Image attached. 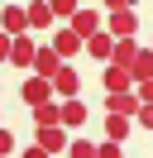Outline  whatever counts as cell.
I'll list each match as a JSON object with an SVG mask.
<instances>
[{"label": "cell", "instance_id": "6da1fadb", "mask_svg": "<svg viewBox=\"0 0 153 158\" xmlns=\"http://www.w3.org/2000/svg\"><path fill=\"white\" fill-rule=\"evenodd\" d=\"M34 144H43L48 153H67V148H72V129L67 125H38Z\"/></svg>", "mask_w": 153, "mask_h": 158}, {"label": "cell", "instance_id": "7a4b0ae2", "mask_svg": "<svg viewBox=\"0 0 153 158\" xmlns=\"http://www.w3.org/2000/svg\"><path fill=\"white\" fill-rule=\"evenodd\" d=\"M139 106H143L139 86L134 91H105V110H115V115H139Z\"/></svg>", "mask_w": 153, "mask_h": 158}, {"label": "cell", "instance_id": "3957f363", "mask_svg": "<svg viewBox=\"0 0 153 158\" xmlns=\"http://www.w3.org/2000/svg\"><path fill=\"white\" fill-rule=\"evenodd\" d=\"M14 67H34V58H38V43L29 39V34H19V39H10V53H5Z\"/></svg>", "mask_w": 153, "mask_h": 158}, {"label": "cell", "instance_id": "277c9868", "mask_svg": "<svg viewBox=\"0 0 153 158\" xmlns=\"http://www.w3.org/2000/svg\"><path fill=\"white\" fill-rule=\"evenodd\" d=\"M53 48H57V53H62V58H67V62H72V58H76V53H81V48H86V39H81V34H76V29H72V24H62V29H57V34H53Z\"/></svg>", "mask_w": 153, "mask_h": 158}, {"label": "cell", "instance_id": "5b68a950", "mask_svg": "<svg viewBox=\"0 0 153 158\" xmlns=\"http://www.w3.org/2000/svg\"><path fill=\"white\" fill-rule=\"evenodd\" d=\"M139 81H134L129 67H120V62H105V91H134Z\"/></svg>", "mask_w": 153, "mask_h": 158}, {"label": "cell", "instance_id": "8992f818", "mask_svg": "<svg viewBox=\"0 0 153 158\" xmlns=\"http://www.w3.org/2000/svg\"><path fill=\"white\" fill-rule=\"evenodd\" d=\"M67 24H72V29L81 34V39H91V34H101V10H91V5H81V10H76V15H72Z\"/></svg>", "mask_w": 153, "mask_h": 158}, {"label": "cell", "instance_id": "52a82bcc", "mask_svg": "<svg viewBox=\"0 0 153 158\" xmlns=\"http://www.w3.org/2000/svg\"><path fill=\"white\" fill-rule=\"evenodd\" d=\"M105 29L115 34V39H134V29H139V15L134 10H110V24Z\"/></svg>", "mask_w": 153, "mask_h": 158}, {"label": "cell", "instance_id": "ba28073f", "mask_svg": "<svg viewBox=\"0 0 153 158\" xmlns=\"http://www.w3.org/2000/svg\"><path fill=\"white\" fill-rule=\"evenodd\" d=\"M115 43H120V39H115L110 29H101V34H91V39H86V53H91V58H101V62H110V58H115Z\"/></svg>", "mask_w": 153, "mask_h": 158}, {"label": "cell", "instance_id": "9c48e42d", "mask_svg": "<svg viewBox=\"0 0 153 158\" xmlns=\"http://www.w3.org/2000/svg\"><path fill=\"white\" fill-rule=\"evenodd\" d=\"M86 120H91V110L81 106V96H67V101H62V125H67V129H81Z\"/></svg>", "mask_w": 153, "mask_h": 158}, {"label": "cell", "instance_id": "30bf717a", "mask_svg": "<svg viewBox=\"0 0 153 158\" xmlns=\"http://www.w3.org/2000/svg\"><path fill=\"white\" fill-rule=\"evenodd\" d=\"M53 19H57L53 0H34V5H29V34H34V29H48Z\"/></svg>", "mask_w": 153, "mask_h": 158}, {"label": "cell", "instance_id": "8fae6325", "mask_svg": "<svg viewBox=\"0 0 153 158\" xmlns=\"http://www.w3.org/2000/svg\"><path fill=\"white\" fill-rule=\"evenodd\" d=\"M53 86H57V96H62V101L81 91V77H76V67H72V62H67V67H62V72L53 77Z\"/></svg>", "mask_w": 153, "mask_h": 158}, {"label": "cell", "instance_id": "7c38bea8", "mask_svg": "<svg viewBox=\"0 0 153 158\" xmlns=\"http://www.w3.org/2000/svg\"><path fill=\"white\" fill-rule=\"evenodd\" d=\"M5 34H14V39H19V34H29V10L10 5V10H5Z\"/></svg>", "mask_w": 153, "mask_h": 158}, {"label": "cell", "instance_id": "4fadbf2b", "mask_svg": "<svg viewBox=\"0 0 153 158\" xmlns=\"http://www.w3.org/2000/svg\"><path fill=\"white\" fill-rule=\"evenodd\" d=\"M139 53H143V48H139L134 39H120V43H115V58H110V62H120V67H134V58H139Z\"/></svg>", "mask_w": 153, "mask_h": 158}, {"label": "cell", "instance_id": "5bb4252c", "mask_svg": "<svg viewBox=\"0 0 153 158\" xmlns=\"http://www.w3.org/2000/svg\"><path fill=\"white\" fill-rule=\"evenodd\" d=\"M129 125H134V115H115V110H110V115H105V139H124Z\"/></svg>", "mask_w": 153, "mask_h": 158}, {"label": "cell", "instance_id": "9a60e30c", "mask_svg": "<svg viewBox=\"0 0 153 158\" xmlns=\"http://www.w3.org/2000/svg\"><path fill=\"white\" fill-rule=\"evenodd\" d=\"M34 125H62V106H53V101L34 106Z\"/></svg>", "mask_w": 153, "mask_h": 158}, {"label": "cell", "instance_id": "2e32d148", "mask_svg": "<svg viewBox=\"0 0 153 158\" xmlns=\"http://www.w3.org/2000/svg\"><path fill=\"white\" fill-rule=\"evenodd\" d=\"M129 72H134V81H148V77H153V48H143L139 58H134Z\"/></svg>", "mask_w": 153, "mask_h": 158}, {"label": "cell", "instance_id": "e0dca14e", "mask_svg": "<svg viewBox=\"0 0 153 158\" xmlns=\"http://www.w3.org/2000/svg\"><path fill=\"white\" fill-rule=\"evenodd\" d=\"M67 158H101V144H91V139H72Z\"/></svg>", "mask_w": 153, "mask_h": 158}, {"label": "cell", "instance_id": "ac0fdd59", "mask_svg": "<svg viewBox=\"0 0 153 158\" xmlns=\"http://www.w3.org/2000/svg\"><path fill=\"white\" fill-rule=\"evenodd\" d=\"M53 10H57V19H72L81 10V0H53Z\"/></svg>", "mask_w": 153, "mask_h": 158}, {"label": "cell", "instance_id": "d6986e66", "mask_svg": "<svg viewBox=\"0 0 153 158\" xmlns=\"http://www.w3.org/2000/svg\"><path fill=\"white\" fill-rule=\"evenodd\" d=\"M101 158H124V139H105V144H101Z\"/></svg>", "mask_w": 153, "mask_h": 158}, {"label": "cell", "instance_id": "ffe728a7", "mask_svg": "<svg viewBox=\"0 0 153 158\" xmlns=\"http://www.w3.org/2000/svg\"><path fill=\"white\" fill-rule=\"evenodd\" d=\"M134 125H143V129H153V101H143V106H139V115H134Z\"/></svg>", "mask_w": 153, "mask_h": 158}, {"label": "cell", "instance_id": "44dd1931", "mask_svg": "<svg viewBox=\"0 0 153 158\" xmlns=\"http://www.w3.org/2000/svg\"><path fill=\"white\" fill-rule=\"evenodd\" d=\"M139 0H105V10H134Z\"/></svg>", "mask_w": 153, "mask_h": 158}, {"label": "cell", "instance_id": "7402d4cb", "mask_svg": "<svg viewBox=\"0 0 153 158\" xmlns=\"http://www.w3.org/2000/svg\"><path fill=\"white\" fill-rule=\"evenodd\" d=\"M24 158H48V148H43V144H34V148H24Z\"/></svg>", "mask_w": 153, "mask_h": 158}, {"label": "cell", "instance_id": "603a6c76", "mask_svg": "<svg viewBox=\"0 0 153 158\" xmlns=\"http://www.w3.org/2000/svg\"><path fill=\"white\" fill-rule=\"evenodd\" d=\"M139 96H143V101H153V77H148V81H139Z\"/></svg>", "mask_w": 153, "mask_h": 158}, {"label": "cell", "instance_id": "cb8c5ba5", "mask_svg": "<svg viewBox=\"0 0 153 158\" xmlns=\"http://www.w3.org/2000/svg\"><path fill=\"white\" fill-rule=\"evenodd\" d=\"M148 48H153V39H148Z\"/></svg>", "mask_w": 153, "mask_h": 158}]
</instances>
